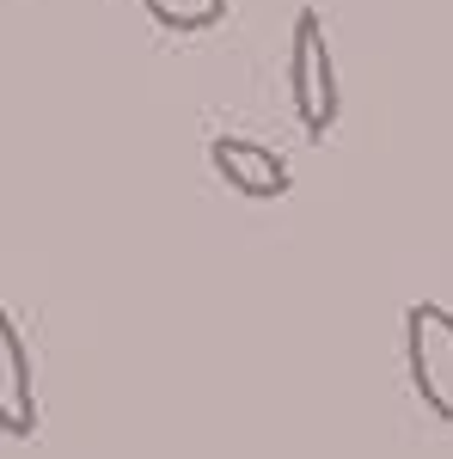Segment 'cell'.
<instances>
[{
    "label": "cell",
    "instance_id": "277c9868",
    "mask_svg": "<svg viewBox=\"0 0 453 459\" xmlns=\"http://www.w3.org/2000/svg\"><path fill=\"white\" fill-rule=\"evenodd\" d=\"M37 392H31V355H25V337L13 313H0V429L13 441H31L37 435Z\"/></svg>",
    "mask_w": 453,
    "mask_h": 459
},
{
    "label": "cell",
    "instance_id": "7a4b0ae2",
    "mask_svg": "<svg viewBox=\"0 0 453 459\" xmlns=\"http://www.w3.org/2000/svg\"><path fill=\"white\" fill-rule=\"evenodd\" d=\"M405 361H411V386L417 398L453 423V313L435 300H417L405 313Z\"/></svg>",
    "mask_w": 453,
    "mask_h": 459
},
{
    "label": "cell",
    "instance_id": "5b68a950",
    "mask_svg": "<svg viewBox=\"0 0 453 459\" xmlns=\"http://www.w3.org/2000/svg\"><path fill=\"white\" fill-rule=\"evenodd\" d=\"M147 13H153V25H166V31L190 37V31H209L227 19V0H141Z\"/></svg>",
    "mask_w": 453,
    "mask_h": 459
},
{
    "label": "cell",
    "instance_id": "3957f363",
    "mask_svg": "<svg viewBox=\"0 0 453 459\" xmlns=\"http://www.w3.org/2000/svg\"><path fill=\"white\" fill-rule=\"evenodd\" d=\"M209 166L221 172L227 190H240V196H251V203H276V196L294 190V184H288V160H282L276 147L251 142V135H214Z\"/></svg>",
    "mask_w": 453,
    "mask_h": 459
},
{
    "label": "cell",
    "instance_id": "6da1fadb",
    "mask_svg": "<svg viewBox=\"0 0 453 459\" xmlns=\"http://www.w3.org/2000/svg\"><path fill=\"white\" fill-rule=\"evenodd\" d=\"M288 92H294V117L307 135H331L337 123V68H331V43H325V19L313 6L294 19V43H288Z\"/></svg>",
    "mask_w": 453,
    "mask_h": 459
}]
</instances>
